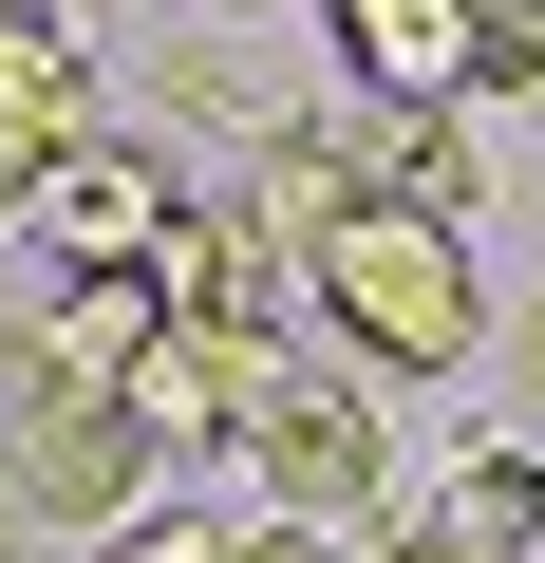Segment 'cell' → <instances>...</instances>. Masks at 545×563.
<instances>
[{
    "mask_svg": "<svg viewBox=\"0 0 545 563\" xmlns=\"http://www.w3.org/2000/svg\"><path fill=\"white\" fill-rule=\"evenodd\" d=\"M302 320L339 339V376H470V339H489V282H470V225H433V207H339V244L302 263Z\"/></svg>",
    "mask_w": 545,
    "mask_h": 563,
    "instance_id": "obj_1",
    "label": "cell"
},
{
    "mask_svg": "<svg viewBox=\"0 0 545 563\" xmlns=\"http://www.w3.org/2000/svg\"><path fill=\"white\" fill-rule=\"evenodd\" d=\"M0 488H20V526H57V544H113L151 488H170V451L95 395V376H57V357H0Z\"/></svg>",
    "mask_w": 545,
    "mask_h": 563,
    "instance_id": "obj_2",
    "label": "cell"
},
{
    "mask_svg": "<svg viewBox=\"0 0 545 563\" xmlns=\"http://www.w3.org/2000/svg\"><path fill=\"white\" fill-rule=\"evenodd\" d=\"M244 507L263 526H395V413H377V376H263V413H244Z\"/></svg>",
    "mask_w": 545,
    "mask_h": 563,
    "instance_id": "obj_3",
    "label": "cell"
},
{
    "mask_svg": "<svg viewBox=\"0 0 545 563\" xmlns=\"http://www.w3.org/2000/svg\"><path fill=\"white\" fill-rule=\"evenodd\" d=\"M170 151H132V132H76V151H39V188H20V225L57 244V263H151L170 244Z\"/></svg>",
    "mask_w": 545,
    "mask_h": 563,
    "instance_id": "obj_4",
    "label": "cell"
},
{
    "mask_svg": "<svg viewBox=\"0 0 545 563\" xmlns=\"http://www.w3.org/2000/svg\"><path fill=\"white\" fill-rule=\"evenodd\" d=\"M320 132H339V169H358L377 207H433V225H470V207H489V151H470V95H339Z\"/></svg>",
    "mask_w": 545,
    "mask_h": 563,
    "instance_id": "obj_5",
    "label": "cell"
},
{
    "mask_svg": "<svg viewBox=\"0 0 545 563\" xmlns=\"http://www.w3.org/2000/svg\"><path fill=\"white\" fill-rule=\"evenodd\" d=\"M113 413H132L170 470H226V451H244V413H263V357H244V339H207V320H170V339L113 376Z\"/></svg>",
    "mask_w": 545,
    "mask_h": 563,
    "instance_id": "obj_6",
    "label": "cell"
},
{
    "mask_svg": "<svg viewBox=\"0 0 545 563\" xmlns=\"http://www.w3.org/2000/svg\"><path fill=\"white\" fill-rule=\"evenodd\" d=\"M151 339H170V282H151V263H39V282H20V357H57V376H95V395H113Z\"/></svg>",
    "mask_w": 545,
    "mask_h": 563,
    "instance_id": "obj_7",
    "label": "cell"
},
{
    "mask_svg": "<svg viewBox=\"0 0 545 563\" xmlns=\"http://www.w3.org/2000/svg\"><path fill=\"white\" fill-rule=\"evenodd\" d=\"M320 38H339V95H470L489 0H320Z\"/></svg>",
    "mask_w": 545,
    "mask_h": 563,
    "instance_id": "obj_8",
    "label": "cell"
},
{
    "mask_svg": "<svg viewBox=\"0 0 545 563\" xmlns=\"http://www.w3.org/2000/svg\"><path fill=\"white\" fill-rule=\"evenodd\" d=\"M151 282H170V320H207V339H244V357L283 339V301H302V282L263 263V244H244L226 207H170V244H151Z\"/></svg>",
    "mask_w": 545,
    "mask_h": 563,
    "instance_id": "obj_9",
    "label": "cell"
},
{
    "mask_svg": "<svg viewBox=\"0 0 545 563\" xmlns=\"http://www.w3.org/2000/svg\"><path fill=\"white\" fill-rule=\"evenodd\" d=\"M339 207H358V169H339V132H320V113H283V132L244 151V244L283 263V282L339 244Z\"/></svg>",
    "mask_w": 545,
    "mask_h": 563,
    "instance_id": "obj_10",
    "label": "cell"
},
{
    "mask_svg": "<svg viewBox=\"0 0 545 563\" xmlns=\"http://www.w3.org/2000/svg\"><path fill=\"white\" fill-rule=\"evenodd\" d=\"M414 526H433V544H470V563H545V451L470 432V451L414 488Z\"/></svg>",
    "mask_w": 545,
    "mask_h": 563,
    "instance_id": "obj_11",
    "label": "cell"
},
{
    "mask_svg": "<svg viewBox=\"0 0 545 563\" xmlns=\"http://www.w3.org/2000/svg\"><path fill=\"white\" fill-rule=\"evenodd\" d=\"M170 113H188V132H226V151H263V132H283L263 57H226V38H188V57H170Z\"/></svg>",
    "mask_w": 545,
    "mask_h": 563,
    "instance_id": "obj_12",
    "label": "cell"
},
{
    "mask_svg": "<svg viewBox=\"0 0 545 563\" xmlns=\"http://www.w3.org/2000/svg\"><path fill=\"white\" fill-rule=\"evenodd\" d=\"M470 95H545V0H489V38H470Z\"/></svg>",
    "mask_w": 545,
    "mask_h": 563,
    "instance_id": "obj_13",
    "label": "cell"
},
{
    "mask_svg": "<svg viewBox=\"0 0 545 563\" xmlns=\"http://www.w3.org/2000/svg\"><path fill=\"white\" fill-rule=\"evenodd\" d=\"M95 563H226V526H207V507H132Z\"/></svg>",
    "mask_w": 545,
    "mask_h": 563,
    "instance_id": "obj_14",
    "label": "cell"
},
{
    "mask_svg": "<svg viewBox=\"0 0 545 563\" xmlns=\"http://www.w3.org/2000/svg\"><path fill=\"white\" fill-rule=\"evenodd\" d=\"M226 563H358L339 526H226Z\"/></svg>",
    "mask_w": 545,
    "mask_h": 563,
    "instance_id": "obj_15",
    "label": "cell"
},
{
    "mask_svg": "<svg viewBox=\"0 0 545 563\" xmlns=\"http://www.w3.org/2000/svg\"><path fill=\"white\" fill-rule=\"evenodd\" d=\"M358 563H470V544H433V526L395 507V526H358Z\"/></svg>",
    "mask_w": 545,
    "mask_h": 563,
    "instance_id": "obj_16",
    "label": "cell"
},
{
    "mask_svg": "<svg viewBox=\"0 0 545 563\" xmlns=\"http://www.w3.org/2000/svg\"><path fill=\"white\" fill-rule=\"evenodd\" d=\"M20 188H39V151H20V132H0V225H20Z\"/></svg>",
    "mask_w": 545,
    "mask_h": 563,
    "instance_id": "obj_17",
    "label": "cell"
},
{
    "mask_svg": "<svg viewBox=\"0 0 545 563\" xmlns=\"http://www.w3.org/2000/svg\"><path fill=\"white\" fill-rule=\"evenodd\" d=\"M20 544H39V526H20V488H0V563H20Z\"/></svg>",
    "mask_w": 545,
    "mask_h": 563,
    "instance_id": "obj_18",
    "label": "cell"
},
{
    "mask_svg": "<svg viewBox=\"0 0 545 563\" xmlns=\"http://www.w3.org/2000/svg\"><path fill=\"white\" fill-rule=\"evenodd\" d=\"M207 20H283V0H207Z\"/></svg>",
    "mask_w": 545,
    "mask_h": 563,
    "instance_id": "obj_19",
    "label": "cell"
},
{
    "mask_svg": "<svg viewBox=\"0 0 545 563\" xmlns=\"http://www.w3.org/2000/svg\"><path fill=\"white\" fill-rule=\"evenodd\" d=\"M526 395H545V320H526Z\"/></svg>",
    "mask_w": 545,
    "mask_h": 563,
    "instance_id": "obj_20",
    "label": "cell"
}]
</instances>
